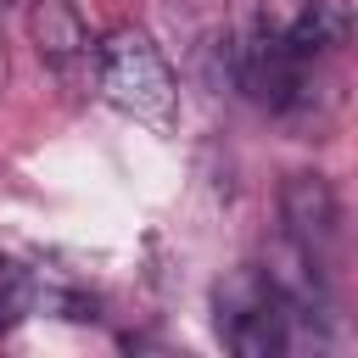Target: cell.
<instances>
[{"instance_id":"1","label":"cell","mask_w":358,"mask_h":358,"mask_svg":"<svg viewBox=\"0 0 358 358\" xmlns=\"http://www.w3.org/2000/svg\"><path fill=\"white\" fill-rule=\"evenodd\" d=\"M213 308H218V336H224V347L241 352V358H280V352H296V347H308V341H313V347L324 341V336L313 330V324H324V319L291 308V302L280 296V285L268 280V268H252V263L218 280Z\"/></svg>"},{"instance_id":"2","label":"cell","mask_w":358,"mask_h":358,"mask_svg":"<svg viewBox=\"0 0 358 358\" xmlns=\"http://www.w3.org/2000/svg\"><path fill=\"white\" fill-rule=\"evenodd\" d=\"M95 95L145 129L179 123V78L145 28H112L95 45Z\"/></svg>"},{"instance_id":"3","label":"cell","mask_w":358,"mask_h":358,"mask_svg":"<svg viewBox=\"0 0 358 358\" xmlns=\"http://www.w3.org/2000/svg\"><path fill=\"white\" fill-rule=\"evenodd\" d=\"M280 224H285V246L319 280H330L336 246H341V201H336V185L324 173H291L280 185Z\"/></svg>"},{"instance_id":"4","label":"cell","mask_w":358,"mask_h":358,"mask_svg":"<svg viewBox=\"0 0 358 358\" xmlns=\"http://www.w3.org/2000/svg\"><path fill=\"white\" fill-rule=\"evenodd\" d=\"M28 39H34L39 62L67 84L95 73V39H90V22H84L78 0H34L28 6Z\"/></svg>"},{"instance_id":"5","label":"cell","mask_w":358,"mask_h":358,"mask_svg":"<svg viewBox=\"0 0 358 358\" xmlns=\"http://www.w3.org/2000/svg\"><path fill=\"white\" fill-rule=\"evenodd\" d=\"M34 308H39V280H34V268H22L17 257H0V336L17 330Z\"/></svg>"},{"instance_id":"6","label":"cell","mask_w":358,"mask_h":358,"mask_svg":"<svg viewBox=\"0 0 358 358\" xmlns=\"http://www.w3.org/2000/svg\"><path fill=\"white\" fill-rule=\"evenodd\" d=\"M6 73H11V56H6V39H0V84H6Z\"/></svg>"},{"instance_id":"7","label":"cell","mask_w":358,"mask_h":358,"mask_svg":"<svg viewBox=\"0 0 358 358\" xmlns=\"http://www.w3.org/2000/svg\"><path fill=\"white\" fill-rule=\"evenodd\" d=\"M6 6H17V0H0V11H6Z\"/></svg>"}]
</instances>
